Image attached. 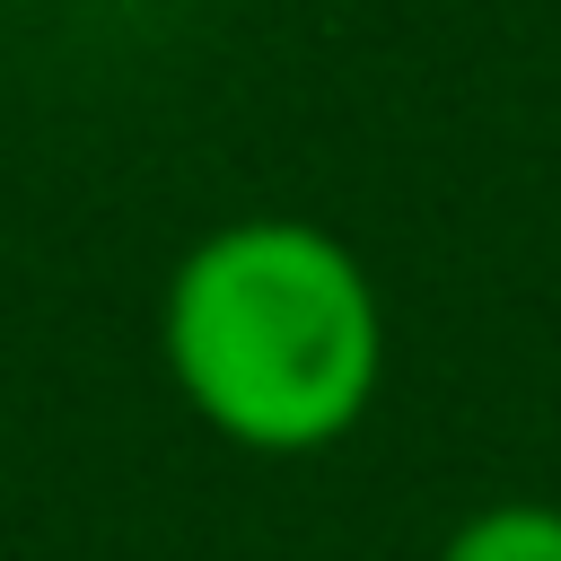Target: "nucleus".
Here are the masks:
<instances>
[{
  "label": "nucleus",
  "mask_w": 561,
  "mask_h": 561,
  "mask_svg": "<svg viewBox=\"0 0 561 561\" xmlns=\"http://www.w3.org/2000/svg\"><path fill=\"white\" fill-rule=\"evenodd\" d=\"M167 377L228 447H342L386 377V307L368 263L289 210L210 228L167 280Z\"/></svg>",
  "instance_id": "1"
},
{
  "label": "nucleus",
  "mask_w": 561,
  "mask_h": 561,
  "mask_svg": "<svg viewBox=\"0 0 561 561\" xmlns=\"http://www.w3.org/2000/svg\"><path fill=\"white\" fill-rule=\"evenodd\" d=\"M438 561H561V508L552 500H491L438 543Z\"/></svg>",
  "instance_id": "2"
}]
</instances>
